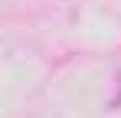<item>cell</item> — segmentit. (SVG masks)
<instances>
[{
  "instance_id": "6da1fadb",
  "label": "cell",
  "mask_w": 121,
  "mask_h": 118,
  "mask_svg": "<svg viewBox=\"0 0 121 118\" xmlns=\"http://www.w3.org/2000/svg\"><path fill=\"white\" fill-rule=\"evenodd\" d=\"M118 82H121V76H118ZM111 108H121V92H118L115 98H111Z\"/></svg>"
}]
</instances>
